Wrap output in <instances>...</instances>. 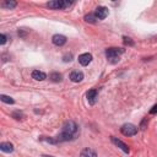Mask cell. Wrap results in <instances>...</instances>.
Returning a JSON list of instances; mask_svg holds the SVG:
<instances>
[{
    "mask_svg": "<svg viewBox=\"0 0 157 157\" xmlns=\"http://www.w3.org/2000/svg\"><path fill=\"white\" fill-rule=\"evenodd\" d=\"M78 135V126L75 121L72 120H67L64 123L63 125V130L61 132L56 136L58 142H63V141H70L76 139V136Z\"/></svg>",
    "mask_w": 157,
    "mask_h": 157,
    "instance_id": "1",
    "label": "cell"
},
{
    "mask_svg": "<svg viewBox=\"0 0 157 157\" xmlns=\"http://www.w3.org/2000/svg\"><path fill=\"white\" fill-rule=\"evenodd\" d=\"M124 53L123 48H108L105 50V56L107 59H109L110 63H117L119 61V55Z\"/></svg>",
    "mask_w": 157,
    "mask_h": 157,
    "instance_id": "2",
    "label": "cell"
},
{
    "mask_svg": "<svg viewBox=\"0 0 157 157\" xmlns=\"http://www.w3.org/2000/svg\"><path fill=\"white\" fill-rule=\"evenodd\" d=\"M120 131H121V134H123L124 136H134V135L137 134V128H136L134 124L128 123V124H124V125L120 128Z\"/></svg>",
    "mask_w": 157,
    "mask_h": 157,
    "instance_id": "3",
    "label": "cell"
},
{
    "mask_svg": "<svg viewBox=\"0 0 157 157\" xmlns=\"http://www.w3.org/2000/svg\"><path fill=\"white\" fill-rule=\"evenodd\" d=\"M86 97H87V101L90 104H94L98 99V91L96 88H91L90 91H87Z\"/></svg>",
    "mask_w": 157,
    "mask_h": 157,
    "instance_id": "4",
    "label": "cell"
},
{
    "mask_svg": "<svg viewBox=\"0 0 157 157\" xmlns=\"http://www.w3.org/2000/svg\"><path fill=\"white\" fill-rule=\"evenodd\" d=\"M94 15H96L97 20H104L108 16V9L105 6H98L94 11Z\"/></svg>",
    "mask_w": 157,
    "mask_h": 157,
    "instance_id": "5",
    "label": "cell"
},
{
    "mask_svg": "<svg viewBox=\"0 0 157 157\" xmlns=\"http://www.w3.org/2000/svg\"><path fill=\"white\" fill-rule=\"evenodd\" d=\"M47 6L53 10H61V9H65V2L64 0H54V1H49Z\"/></svg>",
    "mask_w": 157,
    "mask_h": 157,
    "instance_id": "6",
    "label": "cell"
},
{
    "mask_svg": "<svg viewBox=\"0 0 157 157\" xmlns=\"http://www.w3.org/2000/svg\"><path fill=\"white\" fill-rule=\"evenodd\" d=\"M52 42H53V44H55L58 47H61L66 43V37L63 36V34H54L53 38H52Z\"/></svg>",
    "mask_w": 157,
    "mask_h": 157,
    "instance_id": "7",
    "label": "cell"
},
{
    "mask_svg": "<svg viewBox=\"0 0 157 157\" xmlns=\"http://www.w3.org/2000/svg\"><path fill=\"white\" fill-rule=\"evenodd\" d=\"M112 142L115 145V146H118L119 148H121L125 153H129V146L125 144V142H123L121 140H119V139H117V137H114V136H112Z\"/></svg>",
    "mask_w": 157,
    "mask_h": 157,
    "instance_id": "8",
    "label": "cell"
},
{
    "mask_svg": "<svg viewBox=\"0 0 157 157\" xmlns=\"http://www.w3.org/2000/svg\"><path fill=\"white\" fill-rule=\"evenodd\" d=\"M91 61H92V55H91L90 53H83V54H81V55L78 56V63H80L82 66L88 65Z\"/></svg>",
    "mask_w": 157,
    "mask_h": 157,
    "instance_id": "9",
    "label": "cell"
},
{
    "mask_svg": "<svg viewBox=\"0 0 157 157\" xmlns=\"http://www.w3.org/2000/svg\"><path fill=\"white\" fill-rule=\"evenodd\" d=\"M82 78H83V74L78 70H75L70 74V80L72 82H80V81H82Z\"/></svg>",
    "mask_w": 157,
    "mask_h": 157,
    "instance_id": "10",
    "label": "cell"
},
{
    "mask_svg": "<svg viewBox=\"0 0 157 157\" xmlns=\"http://www.w3.org/2000/svg\"><path fill=\"white\" fill-rule=\"evenodd\" d=\"M80 157H97V153H96V151H94V150L86 147V148H83V150L81 151Z\"/></svg>",
    "mask_w": 157,
    "mask_h": 157,
    "instance_id": "11",
    "label": "cell"
},
{
    "mask_svg": "<svg viewBox=\"0 0 157 157\" xmlns=\"http://www.w3.org/2000/svg\"><path fill=\"white\" fill-rule=\"evenodd\" d=\"M32 77H33L34 80H37V81H43V80H45V78H47V75H45L43 71L34 70V71L32 72Z\"/></svg>",
    "mask_w": 157,
    "mask_h": 157,
    "instance_id": "12",
    "label": "cell"
},
{
    "mask_svg": "<svg viewBox=\"0 0 157 157\" xmlns=\"http://www.w3.org/2000/svg\"><path fill=\"white\" fill-rule=\"evenodd\" d=\"M0 150H1L2 152L10 153V152L13 151V146H12V144H10V142H1V144H0Z\"/></svg>",
    "mask_w": 157,
    "mask_h": 157,
    "instance_id": "13",
    "label": "cell"
},
{
    "mask_svg": "<svg viewBox=\"0 0 157 157\" xmlns=\"http://www.w3.org/2000/svg\"><path fill=\"white\" fill-rule=\"evenodd\" d=\"M49 78H50L53 82H60L61 78H63V76H61V74H59V72H52V74L49 75Z\"/></svg>",
    "mask_w": 157,
    "mask_h": 157,
    "instance_id": "14",
    "label": "cell"
},
{
    "mask_svg": "<svg viewBox=\"0 0 157 157\" xmlns=\"http://www.w3.org/2000/svg\"><path fill=\"white\" fill-rule=\"evenodd\" d=\"M0 99H1V102L7 103V104H13V102H15L10 96H6V94H0Z\"/></svg>",
    "mask_w": 157,
    "mask_h": 157,
    "instance_id": "15",
    "label": "cell"
},
{
    "mask_svg": "<svg viewBox=\"0 0 157 157\" xmlns=\"http://www.w3.org/2000/svg\"><path fill=\"white\" fill-rule=\"evenodd\" d=\"M85 21H87V22H90V23H96L97 17H96L94 13H88V15L85 16Z\"/></svg>",
    "mask_w": 157,
    "mask_h": 157,
    "instance_id": "16",
    "label": "cell"
},
{
    "mask_svg": "<svg viewBox=\"0 0 157 157\" xmlns=\"http://www.w3.org/2000/svg\"><path fill=\"white\" fill-rule=\"evenodd\" d=\"M16 5H17L16 1H4V2H1V7H7V9H12Z\"/></svg>",
    "mask_w": 157,
    "mask_h": 157,
    "instance_id": "17",
    "label": "cell"
},
{
    "mask_svg": "<svg viewBox=\"0 0 157 157\" xmlns=\"http://www.w3.org/2000/svg\"><path fill=\"white\" fill-rule=\"evenodd\" d=\"M12 117H13L15 119H22V118H23V114H22V112H18V110H17V112H13V113H12Z\"/></svg>",
    "mask_w": 157,
    "mask_h": 157,
    "instance_id": "18",
    "label": "cell"
},
{
    "mask_svg": "<svg viewBox=\"0 0 157 157\" xmlns=\"http://www.w3.org/2000/svg\"><path fill=\"white\" fill-rule=\"evenodd\" d=\"M40 140L47 141V142H50V144H58V140H56V139H47V137L42 136V137H40Z\"/></svg>",
    "mask_w": 157,
    "mask_h": 157,
    "instance_id": "19",
    "label": "cell"
},
{
    "mask_svg": "<svg viewBox=\"0 0 157 157\" xmlns=\"http://www.w3.org/2000/svg\"><path fill=\"white\" fill-rule=\"evenodd\" d=\"M63 60H64L65 63H67V61H71V60H72V54H66V55H64Z\"/></svg>",
    "mask_w": 157,
    "mask_h": 157,
    "instance_id": "20",
    "label": "cell"
},
{
    "mask_svg": "<svg viewBox=\"0 0 157 157\" xmlns=\"http://www.w3.org/2000/svg\"><path fill=\"white\" fill-rule=\"evenodd\" d=\"M123 39H124V43H125V44H129V45H134V42H132L130 38H128V37H124Z\"/></svg>",
    "mask_w": 157,
    "mask_h": 157,
    "instance_id": "21",
    "label": "cell"
},
{
    "mask_svg": "<svg viewBox=\"0 0 157 157\" xmlns=\"http://www.w3.org/2000/svg\"><path fill=\"white\" fill-rule=\"evenodd\" d=\"M146 123H147V118H145V119L141 121V124H140V128H141L142 130H145V129H146Z\"/></svg>",
    "mask_w": 157,
    "mask_h": 157,
    "instance_id": "22",
    "label": "cell"
},
{
    "mask_svg": "<svg viewBox=\"0 0 157 157\" xmlns=\"http://www.w3.org/2000/svg\"><path fill=\"white\" fill-rule=\"evenodd\" d=\"M5 43H6V36L0 34V44H5Z\"/></svg>",
    "mask_w": 157,
    "mask_h": 157,
    "instance_id": "23",
    "label": "cell"
},
{
    "mask_svg": "<svg viewBox=\"0 0 157 157\" xmlns=\"http://www.w3.org/2000/svg\"><path fill=\"white\" fill-rule=\"evenodd\" d=\"M156 113H157V104H155L152 109H150V114H156Z\"/></svg>",
    "mask_w": 157,
    "mask_h": 157,
    "instance_id": "24",
    "label": "cell"
}]
</instances>
